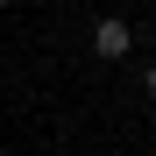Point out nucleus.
I'll list each match as a JSON object with an SVG mask.
<instances>
[{
    "mask_svg": "<svg viewBox=\"0 0 156 156\" xmlns=\"http://www.w3.org/2000/svg\"><path fill=\"white\" fill-rule=\"evenodd\" d=\"M142 85H149V107H156V64H149V71H142Z\"/></svg>",
    "mask_w": 156,
    "mask_h": 156,
    "instance_id": "obj_2",
    "label": "nucleus"
},
{
    "mask_svg": "<svg viewBox=\"0 0 156 156\" xmlns=\"http://www.w3.org/2000/svg\"><path fill=\"white\" fill-rule=\"evenodd\" d=\"M0 7H7V0H0Z\"/></svg>",
    "mask_w": 156,
    "mask_h": 156,
    "instance_id": "obj_3",
    "label": "nucleus"
},
{
    "mask_svg": "<svg viewBox=\"0 0 156 156\" xmlns=\"http://www.w3.org/2000/svg\"><path fill=\"white\" fill-rule=\"evenodd\" d=\"M92 50H99V57H107V64H121L128 50H135V29H128L121 14H107V21H99V29H92Z\"/></svg>",
    "mask_w": 156,
    "mask_h": 156,
    "instance_id": "obj_1",
    "label": "nucleus"
}]
</instances>
